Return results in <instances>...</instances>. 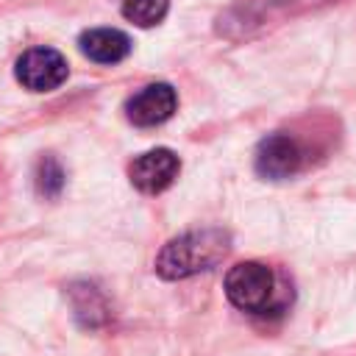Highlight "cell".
<instances>
[{"instance_id":"6da1fadb","label":"cell","mask_w":356,"mask_h":356,"mask_svg":"<svg viewBox=\"0 0 356 356\" xmlns=\"http://www.w3.org/2000/svg\"><path fill=\"white\" fill-rule=\"evenodd\" d=\"M231 250V236L222 228H195L172 236L156 256V273L167 281H181L217 267Z\"/></svg>"},{"instance_id":"7a4b0ae2","label":"cell","mask_w":356,"mask_h":356,"mask_svg":"<svg viewBox=\"0 0 356 356\" xmlns=\"http://www.w3.org/2000/svg\"><path fill=\"white\" fill-rule=\"evenodd\" d=\"M225 295L236 309L250 314H264L275 309L278 278L261 261H239L225 275Z\"/></svg>"},{"instance_id":"3957f363","label":"cell","mask_w":356,"mask_h":356,"mask_svg":"<svg viewBox=\"0 0 356 356\" xmlns=\"http://www.w3.org/2000/svg\"><path fill=\"white\" fill-rule=\"evenodd\" d=\"M17 81L31 92H53L58 89L67 75V58L53 47H31L17 61Z\"/></svg>"},{"instance_id":"277c9868","label":"cell","mask_w":356,"mask_h":356,"mask_svg":"<svg viewBox=\"0 0 356 356\" xmlns=\"http://www.w3.org/2000/svg\"><path fill=\"white\" fill-rule=\"evenodd\" d=\"M303 147L295 136L289 134H270L259 142L256 147V172L261 178H270V181H284V178H292L300 172L303 167Z\"/></svg>"},{"instance_id":"5b68a950","label":"cell","mask_w":356,"mask_h":356,"mask_svg":"<svg viewBox=\"0 0 356 356\" xmlns=\"http://www.w3.org/2000/svg\"><path fill=\"white\" fill-rule=\"evenodd\" d=\"M178 172H181V161L170 147H153V150L136 156L128 167L131 184L145 195L164 192L167 186H172Z\"/></svg>"},{"instance_id":"8992f818","label":"cell","mask_w":356,"mask_h":356,"mask_svg":"<svg viewBox=\"0 0 356 356\" xmlns=\"http://www.w3.org/2000/svg\"><path fill=\"white\" fill-rule=\"evenodd\" d=\"M178 108V95L170 83H147L125 103V117L136 128H153L167 122Z\"/></svg>"},{"instance_id":"52a82bcc","label":"cell","mask_w":356,"mask_h":356,"mask_svg":"<svg viewBox=\"0 0 356 356\" xmlns=\"http://www.w3.org/2000/svg\"><path fill=\"white\" fill-rule=\"evenodd\" d=\"M81 53L97 64H117L131 53V39L117 31V28H92L83 31L81 39Z\"/></svg>"},{"instance_id":"ba28073f","label":"cell","mask_w":356,"mask_h":356,"mask_svg":"<svg viewBox=\"0 0 356 356\" xmlns=\"http://www.w3.org/2000/svg\"><path fill=\"white\" fill-rule=\"evenodd\" d=\"M70 300H72V312H75V320L83 325V328H100L103 323H108L111 312H108V300L106 295L89 284V281H75L70 284Z\"/></svg>"},{"instance_id":"9c48e42d","label":"cell","mask_w":356,"mask_h":356,"mask_svg":"<svg viewBox=\"0 0 356 356\" xmlns=\"http://www.w3.org/2000/svg\"><path fill=\"white\" fill-rule=\"evenodd\" d=\"M170 0H122V17L139 28H153L167 17Z\"/></svg>"},{"instance_id":"30bf717a","label":"cell","mask_w":356,"mask_h":356,"mask_svg":"<svg viewBox=\"0 0 356 356\" xmlns=\"http://www.w3.org/2000/svg\"><path fill=\"white\" fill-rule=\"evenodd\" d=\"M64 181H67L64 167H61L53 156H42L39 164H36V192H39L42 197H50V200H53V197L61 195Z\"/></svg>"}]
</instances>
